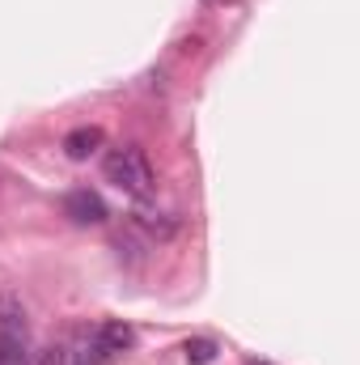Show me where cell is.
<instances>
[{
  "label": "cell",
  "mask_w": 360,
  "mask_h": 365,
  "mask_svg": "<svg viewBox=\"0 0 360 365\" xmlns=\"http://www.w3.org/2000/svg\"><path fill=\"white\" fill-rule=\"evenodd\" d=\"M102 170H106V179L115 182L119 191H127V195H136V200L153 191V166H149L144 149H136V145L110 149L106 162H102Z\"/></svg>",
  "instance_id": "cell-1"
},
{
  "label": "cell",
  "mask_w": 360,
  "mask_h": 365,
  "mask_svg": "<svg viewBox=\"0 0 360 365\" xmlns=\"http://www.w3.org/2000/svg\"><path fill=\"white\" fill-rule=\"evenodd\" d=\"M64 217L73 221V225H102L110 212H106V200L90 191V187H77V191H68L64 195Z\"/></svg>",
  "instance_id": "cell-2"
},
{
  "label": "cell",
  "mask_w": 360,
  "mask_h": 365,
  "mask_svg": "<svg viewBox=\"0 0 360 365\" xmlns=\"http://www.w3.org/2000/svg\"><path fill=\"white\" fill-rule=\"evenodd\" d=\"M0 365H30V349H26V323L17 314L0 319Z\"/></svg>",
  "instance_id": "cell-3"
},
{
  "label": "cell",
  "mask_w": 360,
  "mask_h": 365,
  "mask_svg": "<svg viewBox=\"0 0 360 365\" xmlns=\"http://www.w3.org/2000/svg\"><path fill=\"white\" fill-rule=\"evenodd\" d=\"M93 349H97L102 357H119V353H127V349H136V331H132L127 323H119V319H110V323H102V327L93 331Z\"/></svg>",
  "instance_id": "cell-4"
},
{
  "label": "cell",
  "mask_w": 360,
  "mask_h": 365,
  "mask_svg": "<svg viewBox=\"0 0 360 365\" xmlns=\"http://www.w3.org/2000/svg\"><path fill=\"white\" fill-rule=\"evenodd\" d=\"M106 145V132L97 128V123H85V128H73L68 136H64V158L68 162H90L93 153Z\"/></svg>",
  "instance_id": "cell-5"
},
{
  "label": "cell",
  "mask_w": 360,
  "mask_h": 365,
  "mask_svg": "<svg viewBox=\"0 0 360 365\" xmlns=\"http://www.w3.org/2000/svg\"><path fill=\"white\" fill-rule=\"evenodd\" d=\"M90 361H106L97 349L93 353H77L73 344H51L43 357H38V365H90Z\"/></svg>",
  "instance_id": "cell-6"
},
{
  "label": "cell",
  "mask_w": 360,
  "mask_h": 365,
  "mask_svg": "<svg viewBox=\"0 0 360 365\" xmlns=\"http://www.w3.org/2000/svg\"><path fill=\"white\" fill-rule=\"evenodd\" d=\"M182 357H186V365H212L221 357V344L208 340V336H195V340L182 344Z\"/></svg>",
  "instance_id": "cell-7"
},
{
  "label": "cell",
  "mask_w": 360,
  "mask_h": 365,
  "mask_svg": "<svg viewBox=\"0 0 360 365\" xmlns=\"http://www.w3.org/2000/svg\"><path fill=\"white\" fill-rule=\"evenodd\" d=\"M136 225L144 230V234H153V238H170L174 230H179V221H170V217H162V212H136Z\"/></svg>",
  "instance_id": "cell-8"
},
{
  "label": "cell",
  "mask_w": 360,
  "mask_h": 365,
  "mask_svg": "<svg viewBox=\"0 0 360 365\" xmlns=\"http://www.w3.org/2000/svg\"><path fill=\"white\" fill-rule=\"evenodd\" d=\"M246 365H271V361H246Z\"/></svg>",
  "instance_id": "cell-9"
}]
</instances>
